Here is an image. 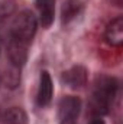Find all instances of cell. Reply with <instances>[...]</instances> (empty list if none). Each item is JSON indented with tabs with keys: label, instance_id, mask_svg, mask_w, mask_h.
I'll return each instance as SVG.
<instances>
[{
	"label": "cell",
	"instance_id": "1",
	"mask_svg": "<svg viewBox=\"0 0 123 124\" xmlns=\"http://www.w3.org/2000/svg\"><path fill=\"white\" fill-rule=\"evenodd\" d=\"M116 91H117V81L114 78H110V77L98 78L93 91L91 102H90L93 114H97V116L106 114L109 111L110 102L116 95Z\"/></svg>",
	"mask_w": 123,
	"mask_h": 124
},
{
	"label": "cell",
	"instance_id": "9",
	"mask_svg": "<svg viewBox=\"0 0 123 124\" xmlns=\"http://www.w3.org/2000/svg\"><path fill=\"white\" fill-rule=\"evenodd\" d=\"M4 123L6 124H28L26 113L19 107H12L4 113Z\"/></svg>",
	"mask_w": 123,
	"mask_h": 124
},
{
	"label": "cell",
	"instance_id": "12",
	"mask_svg": "<svg viewBox=\"0 0 123 124\" xmlns=\"http://www.w3.org/2000/svg\"><path fill=\"white\" fill-rule=\"evenodd\" d=\"M90 124H104V121H103V120H100V118H97V120H93Z\"/></svg>",
	"mask_w": 123,
	"mask_h": 124
},
{
	"label": "cell",
	"instance_id": "11",
	"mask_svg": "<svg viewBox=\"0 0 123 124\" xmlns=\"http://www.w3.org/2000/svg\"><path fill=\"white\" fill-rule=\"evenodd\" d=\"M15 10V0H0V17L7 16Z\"/></svg>",
	"mask_w": 123,
	"mask_h": 124
},
{
	"label": "cell",
	"instance_id": "5",
	"mask_svg": "<svg viewBox=\"0 0 123 124\" xmlns=\"http://www.w3.org/2000/svg\"><path fill=\"white\" fill-rule=\"evenodd\" d=\"M62 81L71 88H81L87 84V69L81 65H75L62 74Z\"/></svg>",
	"mask_w": 123,
	"mask_h": 124
},
{
	"label": "cell",
	"instance_id": "7",
	"mask_svg": "<svg viewBox=\"0 0 123 124\" xmlns=\"http://www.w3.org/2000/svg\"><path fill=\"white\" fill-rule=\"evenodd\" d=\"M52 93H54V87H52V79L49 77V74L46 71L41 72V79H39V90H38V104L41 107H45L51 102L52 100Z\"/></svg>",
	"mask_w": 123,
	"mask_h": 124
},
{
	"label": "cell",
	"instance_id": "6",
	"mask_svg": "<svg viewBox=\"0 0 123 124\" xmlns=\"http://www.w3.org/2000/svg\"><path fill=\"white\" fill-rule=\"evenodd\" d=\"M106 42L110 46H122L123 43V17L117 16L116 19H113L107 28H106V33H104Z\"/></svg>",
	"mask_w": 123,
	"mask_h": 124
},
{
	"label": "cell",
	"instance_id": "4",
	"mask_svg": "<svg viewBox=\"0 0 123 124\" xmlns=\"http://www.w3.org/2000/svg\"><path fill=\"white\" fill-rule=\"evenodd\" d=\"M7 55L12 62V66L20 68L28 58V43L18 40L15 38H10L9 46H7Z\"/></svg>",
	"mask_w": 123,
	"mask_h": 124
},
{
	"label": "cell",
	"instance_id": "13",
	"mask_svg": "<svg viewBox=\"0 0 123 124\" xmlns=\"http://www.w3.org/2000/svg\"><path fill=\"white\" fill-rule=\"evenodd\" d=\"M61 124H75V121H67V123H61Z\"/></svg>",
	"mask_w": 123,
	"mask_h": 124
},
{
	"label": "cell",
	"instance_id": "2",
	"mask_svg": "<svg viewBox=\"0 0 123 124\" xmlns=\"http://www.w3.org/2000/svg\"><path fill=\"white\" fill-rule=\"evenodd\" d=\"M36 25L38 22L35 15L29 10H23L13 19L12 28H10V38L29 43L36 32Z\"/></svg>",
	"mask_w": 123,
	"mask_h": 124
},
{
	"label": "cell",
	"instance_id": "3",
	"mask_svg": "<svg viewBox=\"0 0 123 124\" xmlns=\"http://www.w3.org/2000/svg\"><path fill=\"white\" fill-rule=\"evenodd\" d=\"M60 120L61 123H67V121H75L78 114H80V108H81V101L77 97L68 95L64 97L60 101Z\"/></svg>",
	"mask_w": 123,
	"mask_h": 124
},
{
	"label": "cell",
	"instance_id": "8",
	"mask_svg": "<svg viewBox=\"0 0 123 124\" xmlns=\"http://www.w3.org/2000/svg\"><path fill=\"white\" fill-rule=\"evenodd\" d=\"M38 10H39V20L44 28L51 26L54 22V13H55V3L54 0H38Z\"/></svg>",
	"mask_w": 123,
	"mask_h": 124
},
{
	"label": "cell",
	"instance_id": "10",
	"mask_svg": "<svg viewBox=\"0 0 123 124\" xmlns=\"http://www.w3.org/2000/svg\"><path fill=\"white\" fill-rule=\"evenodd\" d=\"M81 9L80 0H67L62 6V22L68 23L71 19H74Z\"/></svg>",
	"mask_w": 123,
	"mask_h": 124
}]
</instances>
